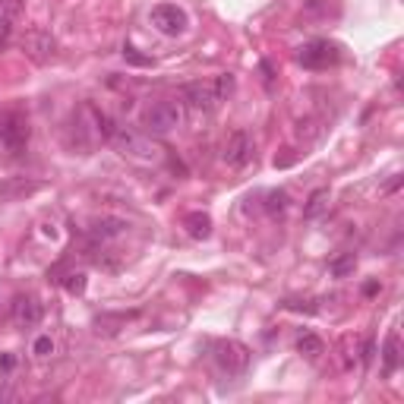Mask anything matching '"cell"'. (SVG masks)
I'll return each instance as SVG.
<instances>
[{
    "label": "cell",
    "instance_id": "6da1fadb",
    "mask_svg": "<svg viewBox=\"0 0 404 404\" xmlns=\"http://www.w3.org/2000/svg\"><path fill=\"white\" fill-rule=\"evenodd\" d=\"M231 92H234V76L231 73H221V76L206 80V82H202V80L199 82H187V86L180 89L184 101L190 104V108H196V111H215Z\"/></svg>",
    "mask_w": 404,
    "mask_h": 404
},
{
    "label": "cell",
    "instance_id": "7a4b0ae2",
    "mask_svg": "<svg viewBox=\"0 0 404 404\" xmlns=\"http://www.w3.org/2000/svg\"><path fill=\"white\" fill-rule=\"evenodd\" d=\"M111 142L114 149L130 161H139V165H155L161 158V149L149 139L146 133H136V130H127V127H114L111 133Z\"/></svg>",
    "mask_w": 404,
    "mask_h": 404
},
{
    "label": "cell",
    "instance_id": "3957f363",
    "mask_svg": "<svg viewBox=\"0 0 404 404\" xmlns=\"http://www.w3.org/2000/svg\"><path fill=\"white\" fill-rule=\"evenodd\" d=\"M184 123V111L177 101H155L142 111V130L152 136H168Z\"/></svg>",
    "mask_w": 404,
    "mask_h": 404
},
{
    "label": "cell",
    "instance_id": "277c9868",
    "mask_svg": "<svg viewBox=\"0 0 404 404\" xmlns=\"http://www.w3.org/2000/svg\"><path fill=\"white\" fill-rule=\"evenodd\" d=\"M212 363L218 367V373L225 376H240L246 373V367H250V351L244 348L240 341H212Z\"/></svg>",
    "mask_w": 404,
    "mask_h": 404
},
{
    "label": "cell",
    "instance_id": "5b68a950",
    "mask_svg": "<svg viewBox=\"0 0 404 404\" xmlns=\"http://www.w3.org/2000/svg\"><path fill=\"white\" fill-rule=\"evenodd\" d=\"M297 61H301L306 70H329L341 61V48H338L335 42H329V38H319V42L303 44Z\"/></svg>",
    "mask_w": 404,
    "mask_h": 404
},
{
    "label": "cell",
    "instance_id": "8992f818",
    "mask_svg": "<svg viewBox=\"0 0 404 404\" xmlns=\"http://www.w3.org/2000/svg\"><path fill=\"white\" fill-rule=\"evenodd\" d=\"M152 25L161 32V35H168V38H177V35H184L187 32V25H190V19H187V13L180 10L177 4H158V6H152Z\"/></svg>",
    "mask_w": 404,
    "mask_h": 404
},
{
    "label": "cell",
    "instance_id": "52a82bcc",
    "mask_svg": "<svg viewBox=\"0 0 404 404\" xmlns=\"http://www.w3.org/2000/svg\"><path fill=\"white\" fill-rule=\"evenodd\" d=\"M0 142L6 149H13V152L29 142V123H25L23 114H16V111H4L0 114Z\"/></svg>",
    "mask_w": 404,
    "mask_h": 404
},
{
    "label": "cell",
    "instance_id": "ba28073f",
    "mask_svg": "<svg viewBox=\"0 0 404 404\" xmlns=\"http://www.w3.org/2000/svg\"><path fill=\"white\" fill-rule=\"evenodd\" d=\"M42 316H44V306L38 303V297H32V294L13 297V303H10L13 325H19V329H35V325L42 322Z\"/></svg>",
    "mask_w": 404,
    "mask_h": 404
},
{
    "label": "cell",
    "instance_id": "9c48e42d",
    "mask_svg": "<svg viewBox=\"0 0 404 404\" xmlns=\"http://www.w3.org/2000/svg\"><path fill=\"white\" fill-rule=\"evenodd\" d=\"M221 158H225L231 168H246V165H250V161H253V139H250V133L237 130V133L227 136L225 155H221Z\"/></svg>",
    "mask_w": 404,
    "mask_h": 404
},
{
    "label": "cell",
    "instance_id": "30bf717a",
    "mask_svg": "<svg viewBox=\"0 0 404 404\" xmlns=\"http://www.w3.org/2000/svg\"><path fill=\"white\" fill-rule=\"evenodd\" d=\"M127 227H130V225H127L123 218H117V215H104V218L95 221L92 231H89V234H92V240H101V244H104V240L120 237V234L127 231Z\"/></svg>",
    "mask_w": 404,
    "mask_h": 404
},
{
    "label": "cell",
    "instance_id": "8fae6325",
    "mask_svg": "<svg viewBox=\"0 0 404 404\" xmlns=\"http://www.w3.org/2000/svg\"><path fill=\"white\" fill-rule=\"evenodd\" d=\"M398 363H401V338L398 332H389L386 348H382V370H386V376H392L398 370Z\"/></svg>",
    "mask_w": 404,
    "mask_h": 404
},
{
    "label": "cell",
    "instance_id": "7c38bea8",
    "mask_svg": "<svg viewBox=\"0 0 404 404\" xmlns=\"http://www.w3.org/2000/svg\"><path fill=\"white\" fill-rule=\"evenodd\" d=\"M184 227L193 240H206L212 234V218H208V212H190L184 215Z\"/></svg>",
    "mask_w": 404,
    "mask_h": 404
},
{
    "label": "cell",
    "instance_id": "4fadbf2b",
    "mask_svg": "<svg viewBox=\"0 0 404 404\" xmlns=\"http://www.w3.org/2000/svg\"><path fill=\"white\" fill-rule=\"evenodd\" d=\"M133 316L136 313H101V316L95 319V329H99V335H117Z\"/></svg>",
    "mask_w": 404,
    "mask_h": 404
},
{
    "label": "cell",
    "instance_id": "5bb4252c",
    "mask_svg": "<svg viewBox=\"0 0 404 404\" xmlns=\"http://www.w3.org/2000/svg\"><path fill=\"white\" fill-rule=\"evenodd\" d=\"M329 208V190L325 187H319V190H313L310 193V199H306V206H303V218L306 221H313V218H319V215Z\"/></svg>",
    "mask_w": 404,
    "mask_h": 404
},
{
    "label": "cell",
    "instance_id": "9a60e30c",
    "mask_svg": "<svg viewBox=\"0 0 404 404\" xmlns=\"http://www.w3.org/2000/svg\"><path fill=\"white\" fill-rule=\"evenodd\" d=\"M354 269H357V256H354V253H341V256H335L329 263V272L335 278H348Z\"/></svg>",
    "mask_w": 404,
    "mask_h": 404
},
{
    "label": "cell",
    "instance_id": "2e32d148",
    "mask_svg": "<svg viewBox=\"0 0 404 404\" xmlns=\"http://www.w3.org/2000/svg\"><path fill=\"white\" fill-rule=\"evenodd\" d=\"M288 202H291L288 190H272L269 196H265V212L269 215H284L288 212Z\"/></svg>",
    "mask_w": 404,
    "mask_h": 404
},
{
    "label": "cell",
    "instance_id": "e0dca14e",
    "mask_svg": "<svg viewBox=\"0 0 404 404\" xmlns=\"http://www.w3.org/2000/svg\"><path fill=\"white\" fill-rule=\"evenodd\" d=\"M297 351L306 354V357H319L322 354V338L313 335V332H303V335L297 338Z\"/></svg>",
    "mask_w": 404,
    "mask_h": 404
},
{
    "label": "cell",
    "instance_id": "ac0fdd59",
    "mask_svg": "<svg viewBox=\"0 0 404 404\" xmlns=\"http://www.w3.org/2000/svg\"><path fill=\"white\" fill-rule=\"evenodd\" d=\"M57 282H61L70 294H86V272H70V275L57 278Z\"/></svg>",
    "mask_w": 404,
    "mask_h": 404
},
{
    "label": "cell",
    "instance_id": "d6986e66",
    "mask_svg": "<svg viewBox=\"0 0 404 404\" xmlns=\"http://www.w3.org/2000/svg\"><path fill=\"white\" fill-rule=\"evenodd\" d=\"M38 187H42V184H29V180L23 184V180H16V184H4V187H0V196L13 199V196H23V193H35Z\"/></svg>",
    "mask_w": 404,
    "mask_h": 404
},
{
    "label": "cell",
    "instance_id": "ffe728a7",
    "mask_svg": "<svg viewBox=\"0 0 404 404\" xmlns=\"http://www.w3.org/2000/svg\"><path fill=\"white\" fill-rule=\"evenodd\" d=\"M32 354H35V357H51V354H54V338H51V335H38L35 341H32Z\"/></svg>",
    "mask_w": 404,
    "mask_h": 404
},
{
    "label": "cell",
    "instance_id": "44dd1931",
    "mask_svg": "<svg viewBox=\"0 0 404 404\" xmlns=\"http://www.w3.org/2000/svg\"><path fill=\"white\" fill-rule=\"evenodd\" d=\"M123 57H127V61L130 63H136V67H152V57H142V54H136V48H130V44H127V48H123Z\"/></svg>",
    "mask_w": 404,
    "mask_h": 404
},
{
    "label": "cell",
    "instance_id": "7402d4cb",
    "mask_svg": "<svg viewBox=\"0 0 404 404\" xmlns=\"http://www.w3.org/2000/svg\"><path fill=\"white\" fill-rule=\"evenodd\" d=\"M13 370H16V354H10V351H6V354H0V373H13Z\"/></svg>",
    "mask_w": 404,
    "mask_h": 404
},
{
    "label": "cell",
    "instance_id": "603a6c76",
    "mask_svg": "<svg viewBox=\"0 0 404 404\" xmlns=\"http://www.w3.org/2000/svg\"><path fill=\"white\" fill-rule=\"evenodd\" d=\"M10 42V16L6 13H0V48Z\"/></svg>",
    "mask_w": 404,
    "mask_h": 404
}]
</instances>
